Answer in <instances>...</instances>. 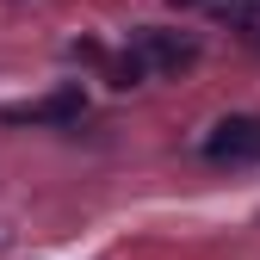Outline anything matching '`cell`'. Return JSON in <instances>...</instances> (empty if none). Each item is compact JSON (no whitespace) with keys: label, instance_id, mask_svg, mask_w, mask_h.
I'll return each mask as SVG.
<instances>
[{"label":"cell","instance_id":"6da1fadb","mask_svg":"<svg viewBox=\"0 0 260 260\" xmlns=\"http://www.w3.org/2000/svg\"><path fill=\"white\" fill-rule=\"evenodd\" d=\"M130 56L143 62V69L155 75H180V69H192L199 62V38H186V31H161V25H143L137 38H130Z\"/></svg>","mask_w":260,"mask_h":260},{"label":"cell","instance_id":"7a4b0ae2","mask_svg":"<svg viewBox=\"0 0 260 260\" xmlns=\"http://www.w3.org/2000/svg\"><path fill=\"white\" fill-rule=\"evenodd\" d=\"M205 155L211 161H230V168H248V161H260V118H223L211 137H205Z\"/></svg>","mask_w":260,"mask_h":260},{"label":"cell","instance_id":"3957f363","mask_svg":"<svg viewBox=\"0 0 260 260\" xmlns=\"http://www.w3.org/2000/svg\"><path fill=\"white\" fill-rule=\"evenodd\" d=\"M81 112H87L81 87H62V93H50V100H31V106H7V124H75Z\"/></svg>","mask_w":260,"mask_h":260},{"label":"cell","instance_id":"277c9868","mask_svg":"<svg viewBox=\"0 0 260 260\" xmlns=\"http://www.w3.org/2000/svg\"><path fill=\"white\" fill-rule=\"evenodd\" d=\"M223 19H230V31H242V38H260V7H230Z\"/></svg>","mask_w":260,"mask_h":260},{"label":"cell","instance_id":"5b68a950","mask_svg":"<svg viewBox=\"0 0 260 260\" xmlns=\"http://www.w3.org/2000/svg\"><path fill=\"white\" fill-rule=\"evenodd\" d=\"M143 75H149V69H143L137 56H124V62H112V87H137Z\"/></svg>","mask_w":260,"mask_h":260},{"label":"cell","instance_id":"8992f818","mask_svg":"<svg viewBox=\"0 0 260 260\" xmlns=\"http://www.w3.org/2000/svg\"><path fill=\"white\" fill-rule=\"evenodd\" d=\"M174 7H199V0H174Z\"/></svg>","mask_w":260,"mask_h":260}]
</instances>
